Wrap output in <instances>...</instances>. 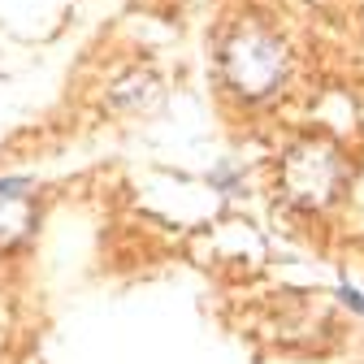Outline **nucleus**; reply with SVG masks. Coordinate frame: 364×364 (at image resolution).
Wrapping results in <instances>:
<instances>
[{
    "instance_id": "obj_2",
    "label": "nucleus",
    "mask_w": 364,
    "mask_h": 364,
    "mask_svg": "<svg viewBox=\"0 0 364 364\" xmlns=\"http://www.w3.org/2000/svg\"><path fill=\"white\" fill-rule=\"evenodd\" d=\"M282 173H287V187L299 204H326L343 182V161L326 144H299L287 156Z\"/></svg>"
},
{
    "instance_id": "obj_1",
    "label": "nucleus",
    "mask_w": 364,
    "mask_h": 364,
    "mask_svg": "<svg viewBox=\"0 0 364 364\" xmlns=\"http://www.w3.org/2000/svg\"><path fill=\"white\" fill-rule=\"evenodd\" d=\"M221 74L243 100H264L287 74V53L264 26H239L221 48Z\"/></svg>"
},
{
    "instance_id": "obj_3",
    "label": "nucleus",
    "mask_w": 364,
    "mask_h": 364,
    "mask_svg": "<svg viewBox=\"0 0 364 364\" xmlns=\"http://www.w3.org/2000/svg\"><path fill=\"white\" fill-rule=\"evenodd\" d=\"M109 100L117 105V109H152L156 100H161V87H156V78L152 74H144V70H130L126 78H117L113 82V91H109Z\"/></svg>"
}]
</instances>
